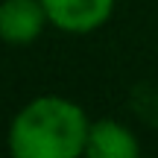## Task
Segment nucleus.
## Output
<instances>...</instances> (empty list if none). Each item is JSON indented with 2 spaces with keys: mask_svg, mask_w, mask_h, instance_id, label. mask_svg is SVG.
Here are the masks:
<instances>
[{
  "mask_svg": "<svg viewBox=\"0 0 158 158\" xmlns=\"http://www.w3.org/2000/svg\"><path fill=\"white\" fill-rule=\"evenodd\" d=\"M85 155H91V158H138L141 155V143L123 123L97 120V123H91Z\"/></svg>",
  "mask_w": 158,
  "mask_h": 158,
  "instance_id": "4",
  "label": "nucleus"
},
{
  "mask_svg": "<svg viewBox=\"0 0 158 158\" xmlns=\"http://www.w3.org/2000/svg\"><path fill=\"white\" fill-rule=\"evenodd\" d=\"M91 123L68 97H35L9 126V149L18 158H76L85 152Z\"/></svg>",
  "mask_w": 158,
  "mask_h": 158,
  "instance_id": "1",
  "label": "nucleus"
},
{
  "mask_svg": "<svg viewBox=\"0 0 158 158\" xmlns=\"http://www.w3.org/2000/svg\"><path fill=\"white\" fill-rule=\"evenodd\" d=\"M47 23L50 21L41 0H0V41L6 44H32Z\"/></svg>",
  "mask_w": 158,
  "mask_h": 158,
  "instance_id": "3",
  "label": "nucleus"
},
{
  "mask_svg": "<svg viewBox=\"0 0 158 158\" xmlns=\"http://www.w3.org/2000/svg\"><path fill=\"white\" fill-rule=\"evenodd\" d=\"M47 21L62 32H94L111 18L114 0H41Z\"/></svg>",
  "mask_w": 158,
  "mask_h": 158,
  "instance_id": "2",
  "label": "nucleus"
}]
</instances>
